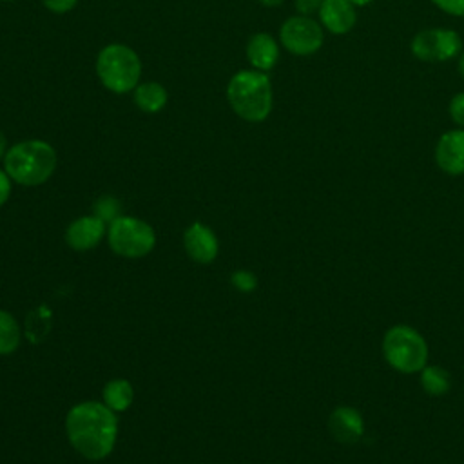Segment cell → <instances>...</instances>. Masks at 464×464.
I'll use <instances>...</instances> for the list:
<instances>
[{
	"label": "cell",
	"mask_w": 464,
	"mask_h": 464,
	"mask_svg": "<svg viewBox=\"0 0 464 464\" xmlns=\"http://www.w3.org/2000/svg\"><path fill=\"white\" fill-rule=\"evenodd\" d=\"M65 433L71 446L82 457L89 460H102L116 444V411L103 402H80L72 406L65 417Z\"/></svg>",
	"instance_id": "6da1fadb"
},
{
	"label": "cell",
	"mask_w": 464,
	"mask_h": 464,
	"mask_svg": "<svg viewBox=\"0 0 464 464\" xmlns=\"http://www.w3.org/2000/svg\"><path fill=\"white\" fill-rule=\"evenodd\" d=\"M4 167L9 178L20 185H42L54 172L56 152L47 141L27 140L5 152Z\"/></svg>",
	"instance_id": "7a4b0ae2"
},
{
	"label": "cell",
	"mask_w": 464,
	"mask_h": 464,
	"mask_svg": "<svg viewBox=\"0 0 464 464\" xmlns=\"http://www.w3.org/2000/svg\"><path fill=\"white\" fill-rule=\"evenodd\" d=\"M234 112L246 121H263L272 111V85L263 71H239L227 87Z\"/></svg>",
	"instance_id": "3957f363"
},
{
	"label": "cell",
	"mask_w": 464,
	"mask_h": 464,
	"mask_svg": "<svg viewBox=\"0 0 464 464\" xmlns=\"http://www.w3.org/2000/svg\"><path fill=\"white\" fill-rule=\"evenodd\" d=\"M384 361L399 373H419L428 364V343L415 328L395 324L382 337Z\"/></svg>",
	"instance_id": "277c9868"
},
{
	"label": "cell",
	"mask_w": 464,
	"mask_h": 464,
	"mask_svg": "<svg viewBox=\"0 0 464 464\" xmlns=\"http://www.w3.org/2000/svg\"><path fill=\"white\" fill-rule=\"evenodd\" d=\"M96 72L109 91L121 94L136 89L141 74V63L130 47L111 44L100 51Z\"/></svg>",
	"instance_id": "5b68a950"
},
{
	"label": "cell",
	"mask_w": 464,
	"mask_h": 464,
	"mask_svg": "<svg viewBox=\"0 0 464 464\" xmlns=\"http://www.w3.org/2000/svg\"><path fill=\"white\" fill-rule=\"evenodd\" d=\"M109 245L121 257H143L156 245V234L149 223L130 216H120L109 225Z\"/></svg>",
	"instance_id": "8992f818"
},
{
	"label": "cell",
	"mask_w": 464,
	"mask_h": 464,
	"mask_svg": "<svg viewBox=\"0 0 464 464\" xmlns=\"http://www.w3.org/2000/svg\"><path fill=\"white\" fill-rule=\"evenodd\" d=\"M410 49L420 62H448L460 56L462 38L453 29L428 27L411 38Z\"/></svg>",
	"instance_id": "52a82bcc"
},
{
	"label": "cell",
	"mask_w": 464,
	"mask_h": 464,
	"mask_svg": "<svg viewBox=\"0 0 464 464\" xmlns=\"http://www.w3.org/2000/svg\"><path fill=\"white\" fill-rule=\"evenodd\" d=\"M279 38L283 47L292 54L308 56L321 49L324 33L323 25L317 20H314L312 16L297 14L285 20L279 31Z\"/></svg>",
	"instance_id": "ba28073f"
},
{
	"label": "cell",
	"mask_w": 464,
	"mask_h": 464,
	"mask_svg": "<svg viewBox=\"0 0 464 464\" xmlns=\"http://www.w3.org/2000/svg\"><path fill=\"white\" fill-rule=\"evenodd\" d=\"M435 163L450 176L464 174V129L457 127L440 134L435 145Z\"/></svg>",
	"instance_id": "9c48e42d"
},
{
	"label": "cell",
	"mask_w": 464,
	"mask_h": 464,
	"mask_svg": "<svg viewBox=\"0 0 464 464\" xmlns=\"http://www.w3.org/2000/svg\"><path fill=\"white\" fill-rule=\"evenodd\" d=\"M328 430L339 444H355L364 433V419L353 406H337L328 417Z\"/></svg>",
	"instance_id": "30bf717a"
},
{
	"label": "cell",
	"mask_w": 464,
	"mask_h": 464,
	"mask_svg": "<svg viewBox=\"0 0 464 464\" xmlns=\"http://www.w3.org/2000/svg\"><path fill=\"white\" fill-rule=\"evenodd\" d=\"M357 22L355 5L350 0H323L319 7V24L332 34H346Z\"/></svg>",
	"instance_id": "8fae6325"
},
{
	"label": "cell",
	"mask_w": 464,
	"mask_h": 464,
	"mask_svg": "<svg viewBox=\"0 0 464 464\" xmlns=\"http://www.w3.org/2000/svg\"><path fill=\"white\" fill-rule=\"evenodd\" d=\"M183 245L190 259L196 263H210L216 259L219 245L216 234L203 223H192L183 234Z\"/></svg>",
	"instance_id": "7c38bea8"
},
{
	"label": "cell",
	"mask_w": 464,
	"mask_h": 464,
	"mask_svg": "<svg viewBox=\"0 0 464 464\" xmlns=\"http://www.w3.org/2000/svg\"><path fill=\"white\" fill-rule=\"evenodd\" d=\"M105 236V221L98 216H83L74 219L65 232V241L72 250L83 252L94 248Z\"/></svg>",
	"instance_id": "4fadbf2b"
},
{
	"label": "cell",
	"mask_w": 464,
	"mask_h": 464,
	"mask_svg": "<svg viewBox=\"0 0 464 464\" xmlns=\"http://www.w3.org/2000/svg\"><path fill=\"white\" fill-rule=\"evenodd\" d=\"M246 56L254 69L263 71V72L270 71L279 58L277 42L266 33H257L248 40Z\"/></svg>",
	"instance_id": "5bb4252c"
},
{
	"label": "cell",
	"mask_w": 464,
	"mask_h": 464,
	"mask_svg": "<svg viewBox=\"0 0 464 464\" xmlns=\"http://www.w3.org/2000/svg\"><path fill=\"white\" fill-rule=\"evenodd\" d=\"M419 382H420V388L430 397H442L451 388V377L448 370L439 364H426L419 372Z\"/></svg>",
	"instance_id": "9a60e30c"
},
{
	"label": "cell",
	"mask_w": 464,
	"mask_h": 464,
	"mask_svg": "<svg viewBox=\"0 0 464 464\" xmlns=\"http://www.w3.org/2000/svg\"><path fill=\"white\" fill-rule=\"evenodd\" d=\"M103 404L112 411H125L134 401V388L127 379H114L103 386Z\"/></svg>",
	"instance_id": "2e32d148"
},
{
	"label": "cell",
	"mask_w": 464,
	"mask_h": 464,
	"mask_svg": "<svg viewBox=\"0 0 464 464\" xmlns=\"http://www.w3.org/2000/svg\"><path fill=\"white\" fill-rule=\"evenodd\" d=\"M134 102L145 112H158L167 103V91L158 82H147V83L136 85Z\"/></svg>",
	"instance_id": "e0dca14e"
},
{
	"label": "cell",
	"mask_w": 464,
	"mask_h": 464,
	"mask_svg": "<svg viewBox=\"0 0 464 464\" xmlns=\"http://www.w3.org/2000/svg\"><path fill=\"white\" fill-rule=\"evenodd\" d=\"M20 344V326L16 319L5 312L0 310V355L13 353Z\"/></svg>",
	"instance_id": "ac0fdd59"
},
{
	"label": "cell",
	"mask_w": 464,
	"mask_h": 464,
	"mask_svg": "<svg viewBox=\"0 0 464 464\" xmlns=\"http://www.w3.org/2000/svg\"><path fill=\"white\" fill-rule=\"evenodd\" d=\"M94 208H96V214L100 219L103 221H114L118 216V210H120V203L118 199H114L112 196H103L100 198L96 203H94Z\"/></svg>",
	"instance_id": "d6986e66"
},
{
	"label": "cell",
	"mask_w": 464,
	"mask_h": 464,
	"mask_svg": "<svg viewBox=\"0 0 464 464\" xmlns=\"http://www.w3.org/2000/svg\"><path fill=\"white\" fill-rule=\"evenodd\" d=\"M232 285L234 288H237L239 292H252L257 285V279L252 272L248 270H236L232 274Z\"/></svg>",
	"instance_id": "ffe728a7"
},
{
	"label": "cell",
	"mask_w": 464,
	"mask_h": 464,
	"mask_svg": "<svg viewBox=\"0 0 464 464\" xmlns=\"http://www.w3.org/2000/svg\"><path fill=\"white\" fill-rule=\"evenodd\" d=\"M448 112H450V118L453 120V123L459 125L460 129H464V92H457L450 100Z\"/></svg>",
	"instance_id": "44dd1931"
},
{
	"label": "cell",
	"mask_w": 464,
	"mask_h": 464,
	"mask_svg": "<svg viewBox=\"0 0 464 464\" xmlns=\"http://www.w3.org/2000/svg\"><path fill=\"white\" fill-rule=\"evenodd\" d=\"M440 11L451 16H464V0H431Z\"/></svg>",
	"instance_id": "7402d4cb"
},
{
	"label": "cell",
	"mask_w": 464,
	"mask_h": 464,
	"mask_svg": "<svg viewBox=\"0 0 464 464\" xmlns=\"http://www.w3.org/2000/svg\"><path fill=\"white\" fill-rule=\"evenodd\" d=\"M323 0H295V9L299 11V14L310 16L314 13H319Z\"/></svg>",
	"instance_id": "603a6c76"
},
{
	"label": "cell",
	"mask_w": 464,
	"mask_h": 464,
	"mask_svg": "<svg viewBox=\"0 0 464 464\" xmlns=\"http://www.w3.org/2000/svg\"><path fill=\"white\" fill-rule=\"evenodd\" d=\"M42 2L45 4L47 9H51L54 13H65V11L72 9L78 0H42Z\"/></svg>",
	"instance_id": "cb8c5ba5"
},
{
	"label": "cell",
	"mask_w": 464,
	"mask_h": 464,
	"mask_svg": "<svg viewBox=\"0 0 464 464\" xmlns=\"http://www.w3.org/2000/svg\"><path fill=\"white\" fill-rule=\"evenodd\" d=\"M9 174L0 170V207L7 201L9 194H11V181H9Z\"/></svg>",
	"instance_id": "d4e9b609"
},
{
	"label": "cell",
	"mask_w": 464,
	"mask_h": 464,
	"mask_svg": "<svg viewBox=\"0 0 464 464\" xmlns=\"http://www.w3.org/2000/svg\"><path fill=\"white\" fill-rule=\"evenodd\" d=\"M457 69H459L460 78L464 80V51L460 53V56H459V60H457Z\"/></svg>",
	"instance_id": "484cf974"
},
{
	"label": "cell",
	"mask_w": 464,
	"mask_h": 464,
	"mask_svg": "<svg viewBox=\"0 0 464 464\" xmlns=\"http://www.w3.org/2000/svg\"><path fill=\"white\" fill-rule=\"evenodd\" d=\"M5 145H7V143H5V136H4V132L0 130V158L5 156Z\"/></svg>",
	"instance_id": "4316f807"
},
{
	"label": "cell",
	"mask_w": 464,
	"mask_h": 464,
	"mask_svg": "<svg viewBox=\"0 0 464 464\" xmlns=\"http://www.w3.org/2000/svg\"><path fill=\"white\" fill-rule=\"evenodd\" d=\"M263 5H268V7H274V5H279V4H283L285 0H259Z\"/></svg>",
	"instance_id": "83f0119b"
},
{
	"label": "cell",
	"mask_w": 464,
	"mask_h": 464,
	"mask_svg": "<svg viewBox=\"0 0 464 464\" xmlns=\"http://www.w3.org/2000/svg\"><path fill=\"white\" fill-rule=\"evenodd\" d=\"M355 7H364V5H370L373 0H350Z\"/></svg>",
	"instance_id": "f1b7e54d"
},
{
	"label": "cell",
	"mask_w": 464,
	"mask_h": 464,
	"mask_svg": "<svg viewBox=\"0 0 464 464\" xmlns=\"http://www.w3.org/2000/svg\"><path fill=\"white\" fill-rule=\"evenodd\" d=\"M5 2H11V0H5Z\"/></svg>",
	"instance_id": "f546056e"
}]
</instances>
